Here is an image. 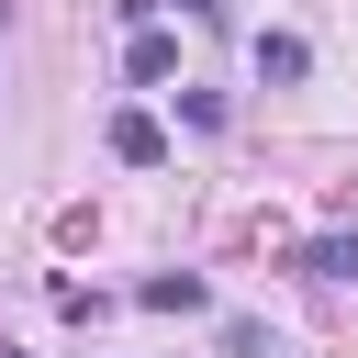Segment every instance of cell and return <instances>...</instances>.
I'll use <instances>...</instances> for the list:
<instances>
[{"mask_svg": "<svg viewBox=\"0 0 358 358\" xmlns=\"http://www.w3.org/2000/svg\"><path fill=\"white\" fill-rule=\"evenodd\" d=\"M112 157H123V168H157V157H168L157 112H112Z\"/></svg>", "mask_w": 358, "mask_h": 358, "instance_id": "obj_1", "label": "cell"}, {"mask_svg": "<svg viewBox=\"0 0 358 358\" xmlns=\"http://www.w3.org/2000/svg\"><path fill=\"white\" fill-rule=\"evenodd\" d=\"M201 302H213V291H201L190 268H157V280H145V313H201Z\"/></svg>", "mask_w": 358, "mask_h": 358, "instance_id": "obj_2", "label": "cell"}, {"mask_svg": "<svg viewBox=\"0 0 358 358\" xmlns=\"http://www.w3.org/2000/svg\"><path fill=\"white\" fill-rule=\"evenodd\" d=\"M302 67H313L302 34H257V78H302Z\"/></svg>", "mask_w": 358, "mask_h": 358, "instance_id": "obj_3", "label": "cell"}, {"mask_svg": "<svg viewBox=\"0 0 358 358\" xmlns=\"http://www.w3.org/2000/svg\"><path fill=\"white\" fill-rule=\"evenodd\" d=\"M302 268H313V280H358V235H313Z\"/></svg>", "mask_w": 358, "mask_h": 358, "instance_id": "obj_4", "label": "cell"}, {"mask_svg": "<svg viewBox=\"0 0 358 358\" xmlns=\"http://www.w3.org/2000/svg\"><path fill=\"white\" fill-rule=\"evenodd\" d=\"M123 67H134V78H168V67H179V45H168V34H157V22H145V34H134V45H123Z\"/></svg>", "mask_w": 358, "mask_h": 358, "instance_id": "obj_5", "label": "cell"}, {"mask_svg": "<svg viewBox=\"0 0 358 358\" xmlns=\"http://www.w3.org/2000/svg\"><path fill=\"white\" fill-rule=\"evenodd\" d=\"M0 358H22V347H0Z\"/></svg>", "mask_w": 358, "mask_h": 358, "instance_id": "obj_6", "label": "cell"}]
</instances>
